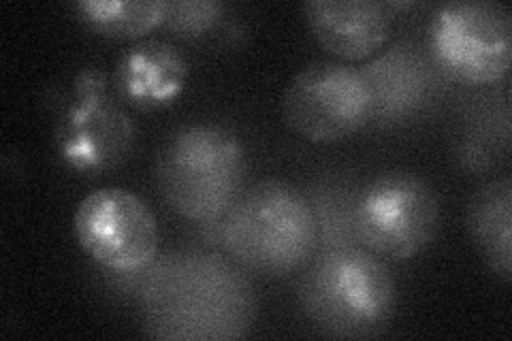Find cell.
<instances>
[{
  "mask_svg": "<svg viewBox=\"0 0 512 341\" xmlns=\"http://www.w3.org/2000/svg\"><path fill=\"white\" fill-rule=\"evenodd\" d=\"M254 307L246 275L218 254H167L143 288L146 329L158 339L244 337Z\"/></svg>",
  "mask_w": 512,
  "mask_h": 341,
  "instance_id": "6da1fadb",
  "label": "cell"
},
{
  "mask_svg": "<svg viewBox=\"0 0 512 341\" xmlns=\"http://www.w3.org/2000/svg\"><path fill=\"white\" fill-rule=\"evenodd\" d=\"M297 303L327 337L365 339L389 327L397 286L382 258L363 246L318 250L297 282Z\"/></svg>",
  "mask_w": 512,
  "mask_h": 341,
  "instance_id": "7a4b0ae2",
  "label": "cell"
},
{
  "mask_svg": "<svg viewBox=\"0 0 512 341\" xmlns=\"http://www.w3.org/2000/svg\"><path fill=\"white\" fill-rule=\"evenodd\" d=\"M220 241L250 271L286 275L303 269L318 250L306 192L278 180L244 188L222 216Z\"/></svg>",
  "mask_w": 512,
  "mask_h": 341,
  "instance_id": "3957f363",
  "label": "cell"
},
{
  "mask_svg": "<svg viewBox=\"0 0 512 341\" xmlns=\"http://www.w3.org/2000/svg\"><path fill=\"white\" fill-rule=\"evenodd\" d=\"M156 186L175 214L192 222H216L244 190V143L216 124L175 131L156 158Z\"/></svg>",
  "mask_w": 512,
  "mask_h": 341,
  "instance_id": "277c9868",
  "label": "cell"
},
{
  "mask_svg": "<svg viewBox=\"0 0 512 341\" xmlns=\"http://www.w3.org/2000/svg\"><path fill=\"white\" fill-rule=\"evenodd\" d=\"M429 58L448 77L470 86L502 81L512 60V15L498 0H453L427 28Z\"/></svg>",
  "mask_w": 512,
  "mask_h": 341,
  "instance_id": "5b68a950",
  "label": "cell"
},
{
  "mask_svg": "<svg viewBox=\"0 0 512 341\" xmlns=\"http://www.w3.org/2000/svg\"><path fill=\"white\" fill-rule=\"evenodd\" d=\"M133 143L135 124L109 94L107 77L94 67L79 71L54 131L62 165L86 177L103 175L122 165Z\"/></svg>",
  "mask_w": 512,
  "mask_h": 341,
  "instance_id": "8992f818",
  "label": "cell"
},
{
  "mask_svg": "<svg viewBox=\"0 0 512 341\" xmlns=\"http://www.w3.org/2000/svg\"><path fill=\"white\" fill-rule=\"evenodd\" d=\"M355 226L359 246L393 261H408L438 235V194L414 173L380 175L359 190Z\"/></svg>",
  "mask_w": 512,
  "mask_h": 341,
  "instance_id": "52a82bcc",
  "label": "cell"
},
{
  "mask_svg": "<svg viewBox=\"0 0 512 341\" xmlns=\"http://www.w3.org/2000/svg\"><path fill=\"white\" fill-rule=\"evenodd\" d=\"M73 231L79 248L111 273H137L156 261L158 222L148 203L126 188L86 194L75 209Z\"/></svg>",
  "mask_w": 512,
  "mask_h": 341,
  "instance_id": "ba28073f",
  "label": "cell"
},
{
  "mask_svg": "<svg viewBox=\"0 0 512 341\" xmlns=\"http://www.w3.org/2000/svg\"><path fill=\"white\" fill-rule=\"evenodd\" d=\"M282 116L299 137L335 143L372 122V94L359 69L342 62H312L288 84Z\"/></svg>",
  "mask_w": 512,
  "mask_h": 341,
  "instance_id": "9c48e42d",
  "label": "cell"
},
{
  "mask_svg": "<svg viewBox=\"0 0 512 341\" xmlns=\"http://www.w3.org/2000/svg\"><path fill=\"white\" fill-rule=\"evenodd\" d=\"M372 94V122L397 126L414 120L436 94V71L410 43H397L359 69Z\"/></svg>",
  "mask_w": 512,
  "mask_h": 341,
  "instance_id": "30bf717a",
  "label": "cell"
},
{
  "mask_svg": "<svg viewBox=\"0 0 512 341\" xmlns=\"http://www.w3.org/2000/svg\"><path fill=\"white\" fill-rule=\"evenodd\" d=\"M303 18L325 52L340 60H363L389 39V7L376 0H310Z\"/></svg>",
  "mask_w": 512,
  "mask_h": 341,
  "instance_id": "8fae6325",
  "label": "cell"
},
{
  "mask_svg": "<svg viewBox=\"0 0 512 341\" xmlns=\"http://www.w3.org/2000/svg\"><path fill=\"white\" fill-rule=\"evenodd\" d=\"M188 60L167 41H141L120 56L116 90L137 109L169 107L180 99L188 81Z\"/></svg>",
  "mask_w": 512,
  "mask_h": 341,
  "instance_id": "7c38bea8",
  "label": "cell"
},
{
  "mask_svg": "<svg viewBox=\"0 0 512 341\" xmlns=\"http://www.w3.org/2000/svg\"><path fill=\"white\" fill-rule=\"evenodd\" d=\"M468 231L487 267L508 284L512 280V180L508 175L472 194Z\"/></svg>",
  "mask_w": 512,
  "mask_h": 341,
  "instance_id": "4fadbf2b",
  "label": "cell"
},
{
  "mask_svg": "<svg viewBox=\"0 0 512 341\" xmlns=\"http://www.w3.org/2000/svg\"><path fill=\"white\" fill-rule=\"evenodd\" d=\"M167 0H77L73 11L90 30L107 39L135 41L163 26Z\"/></svg>",
  "mask_w": 512,
  "mask_h": 341,
  "instance_id": "5bb4252c",
  "label": "cell"
},
{
  "mask_svg": "<svg viewBox=\"0 0 512 341\" xmlns=\"http://www.w3.org/2000/svg\"><path fill=\"white\" fill-rule=\"evenodd\" d=\"M306 197L314 211L318 250L359 246L355 226L359 190L340 180H323L312 186Z\"/></svg>",
  "mask_w": 512,
  "mask_h": 341,
  "instance_id": "9a60e30c",
  "label": "cell"
},
{
  "mask_svg": "<svg viewBox=\"0 0 512 341\" xmlns=\"http://www.w3.org/2000/svg\"><path fill=\"white\" fill-rule=\"evenodd\" d=\"M224 15L220 0H175L169 3L163 26L180 37H201Z\"/></svg>",
  "mask_w": 512,
  "mask_h": 341,
  "instance_id": "2e32d148",
  "label": "cell"
}]
</instances>
